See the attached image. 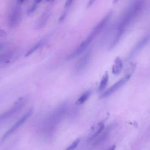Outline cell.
Listing matches in <instances>:
<instances>
[{
	"instance_id": "277c9868",
	"label": "cell",
	"mask_w": 150,
	"mask_h": 150,
	"mask_svg": "<svg viewBox=\"0 0 150 150\" xmlns=\"http://www.w3.org/2000/svg\"><path fill=\"white\" fill-rule=\"evenodd\" d=\"M25 102V99L24 97H21L19 98L17 101L14 104V105L11 107L9 109L4 112L0 114V124H2L4 121L9 118L11 117L16 114L19 111L22 107L23 106Z\"/></svg>"
},
{
	"instance_id": "4fadbf2b",
	"label": "cell",
	"mask_w": 150,
	"mask_h": 150,
	"mask_svg": "<svg viewBox=\"0 0 150 150\" xmlns=\"http://www.w3.org/2000/svg\"><path fill=\"white\" fill-rule=\"evenodd\" d=\"M108 81V74L107 71H105L100 80V83L98 88V90L99 91H102L104 90V88L106 87L107 85Z\"/></svg>"
},
{
	"instance_id": "9c48e42d",
	"label": "cell",
	"mask_w": 150,
	"mask_h": 150,
	"mask_svg": "<svg viewBox=\"0 0 150 150\" xmlns=\"http://www.w3.org/2000/svg\"><path fill=\"white\" fill-rule=\"evenodd\" d=\"M149 34L148 33L145 36H144L143 38H142L133 47L132 50H131V52L129 53L128 59L129 60L132 57H134L142 49H143L149 42Z\"/></svg>"
},
{
	"instance_id": "52a82bcc",
	"label": "cell",
	"mask_w": 150,
	"mask_h": 150,
	"mask_svg": "<svg viewBox=\"0 0 150 150\" xmlns=\"http://www.w3.org/2000/svg\"><path fill=\"white\" fill-rule=\"evenodd\" d=\"M93 39L94 38H93L91 36L88 35L87 36V38L86 39H84L76 47V49H74L71 53L68 54V56L66 57V59L67 60H71V59L79 56L81 54H82L86 50V49L88 47V46H89L90 43L92 42Z\"/></svg>"
},
{
	"instance_id": "30bf717a",
	"label": "cell",
	"mask_w": 150,
	"mask_h": 150,
	"mask_svg": "<svg viewBox=\"0 0 150 150\" xmlns=\"http://www.w3.org/2000/svg\"><path fill=\"white\" fill-rule=\"evenodd\" d=\"M51 12L50 10L47 9L45 11L39 18L38 21L36 22L35 28L36 29H40L45 26L46 23H47L50 16Z\"/></svg>"
},
{
	"instance_id": "603a6c76",
	"label": "cell",
	"mask_w": 150,
	"mask_h": 150,
	"mask_svg": "<svg viewBox=\"0 0 150 150\" xmlns=\"http://www.w3.org/2000/svg\"><path fill=\"white\" fill-rule=\"evenodd\" d=\"M42 1V0H35L33 4H35L36 5H38Z\"/></svg>"
},
{
	"instance_id": "3957f363",
	"label": "cell",
	"mask_w": 150,
	"mask_h": 150,
	"mask_svg": "<svg viewBox=\"0 0 150 150\" xmlns=\"http://www.w3.org/2000/svg\"><path fill=\"white\" fill-rule=\"evenodd\" d=\"M22 11L21 5H16L11 9L8 16V24L11 28H16L21 22Z\"/></svg>"
},
{
	"instance_id": "484cf974",
	"label": "cell",
	"mask_w": 150,
	"mask_h": 150,
	"mask_svg": "<svg viewBox=\"0 0 150 150\" xmlns=\"http://www.w3.org/2000/svg\"><path fill=\"white\" fill-rule=\"evenodd\" d=\"M118 1H119V0H113V3H114V4H116L117 2H118Z\"/></svg>"
},
{
	"instance_id": "7c38bea8",
	"label": "cell",
	"mask_w": 150,
	"mask_h": 150,
	"mask_svg": "<svg viewBox=\"0 0 150 150\" xmlns=\"http://www.w3.org/2000/svg\"><path fill=\"white\" fill-rule=\"evenodd\" d=\"M45 39H42L40 41H39L38 42H37L36 44H35L32 47H31L28 50V52L25 54V56L26 57L29 56L31 55L32 54H33V53H35L36 51H37L39 49H40L45 44Z\"/></svg>"
},
{
	"instance_id": "e0dca14e",
	"label": "cell",
	"mask_w": 150,
	"mask_h": 150,
	"mask_svg": "<svg viewBox=\"0 0 150 150\" xmlns=\"http://www.w3.org/2000/svg\"><path fill=\"white\" fill-rule=\"evenodd\" d=\"M37 6H38V5H35V4H33L30 6V8L28 9L27 14H28V15H31L35 11V10H36V8H37Z\"/></svg>"
},
{
	"instance_id": "ba28073f",
	"label": "cell",
	"mask_w": 150,
	"mask_h": 150,
	"mask_svg": "<svg viewBox=\"0 0 150 150\" xmlns=\"http://www.w3.org/2000/svg\"><path fill=\"white\" fill-rule=\"evenodd\" d=\"M113 12L110 11L108 12L101 20L96 25V26L93 29L89 35V36H91L93 38H94L97 35H98L104 28L108 22L110 21V18L112 15Z\"/></svg>"
},
{
	"instance_id": "d6986e66",
	"label": "cell",
	"mask_w": 150,
	"mask_h": 150,
	"mask_svg": "<svg viewBox=\"0 0 150 150\" xmlns=\"http://www.w3.org/2000/svg\"><path fill=\"white\" fill-rule=\"evenodd\" d=\"M96 1V0H89L88 2H87V7L88 8V7H90V6H91V5L94 4V2Z\"/></svg>"
},
{
	"instance_id": "8992f818",
	"label": "cell",
	"mask_w": 150,
	"mask_h": 150,
	"mask_svg": "<svg viewBox=\"0 0 150 150\" xmlns=\"http://www.w3.org/2000/svg\"><path fill=\"white\" fill-rule=\"evenodd\" d=\"M91 50H89L79 60L74 69V73L75 75H80L84 72L91 60Z\"/></svg>"
},
{
	"instance_id": "44dd1931",
	"label": "cell",
	"mask_w": 150,
	"mask_h": 150,
	"mask_svg": "<svg viewBox=\"0 0 150 150\" xmlns=\"http://www.w3.org/2000/svg\"><path fill=\"white\" fill-rule=\"evenodd\" d=\"M26 0H17V4L19 5H21L23 4Z\"/></svg>"
},
{
	"instance_id": "cb8c5ba5",
	"label": "cell",
	"mask_w": 150,
	"mask_h": 150,
	"mask_svg": "<svg viewBox=\"0 0 150 150\" xmlns=\"http://www.w3.org/2000/svg\"><path fill=\"white\" fill-rule=\"evenodd\" d=\"M115 147H116L115 145H112L111 147H110L107 150H115Z\"/></svg>"
},
{
	"instance_id": "d4e9b609",
	"label": "cell",
	"mask_w": 150,
	"mask_h": 150,
	"mask_svg": "<svg viewBox=\"0 0 150 150\" xmlns=\"http://www.w3.org/2000/svg\"><path fill=\"white\" fill-rule=\"evenodd\" d=\"M54 0H46V2H53Z\"/></svg>"
},
{
	"instance_id": "6da1fadb",
	"label": "cell",
	"mask_w": 150,
	"mask_h": 150,
	"mask_svg": "<svg viewBox=\"0 0 150 150\" xmlns=\"http://www.w3.org/2000/svg\"><path fill=\"white\" fill-rule=\"evenodd\" d=\"M146 4V0H134L120 17L117 25V31L124 33L126 29L140 15Z\"/></svg>"
},
{
	"instance_id": "8fae6325",
	"label": "cell",
	"mask_w": 150,
	"mask_h": 150,
	"mask_svg": "<svg viewBox=\"0 0 150 150\" xmlns=\"http://www.w3.org/2000/svg\"><path fill=\"white\" fill-rule=\"evenodd\" d=\"M123 67V63L120 57H116L114 60V64L112 66V73L117 75L120 73Z\"/></svg>"
},
{
	"instance_id": "5b68a950",
	"label": "cell",
	"mask_w": 150,
	"mask_h": 150,
	"mask_svg": "<svg viewBox=\"0 0 150 150\" xmlns=\"http://www.w3.org/2000/svg\"><path fill=\"white\" fill-rule=\"evenodd\" d=\"M132 74L129 73H125V76L120 79L118 81L115 82L113 85H112L110 87H109L107 90H105L100 96L101 98H104L109 97L117 90H118L121 87H122L131 78Z\"/></svg>"
},
{
	"instance_id": "5bb4252c",
	"label": "cell",
	"mask_w": 150,
	"mask_h": 150,
	"mask_svg": "<svg viewBox=\"0 0 150 150\" xmlns=\"http://www.w3.org/2000/svg\"><path fill=\"white\" fill-rule=\"evenodd\" d=\"M91 91H87L86 92H84L77 100L76 104L77 105H81L83 104H84L87 100L88 98L90 97V95H91Z\"/></svg>"
},
{
	"instance_id": "ffe728a7",
	"label": "cell",
	"mask_w": 150,
	"mask_h": 150,
	"mask_svg": "<svg viewBox=\"0 0 150 150\" xmlns=\"http://www.w3.org/2000/svg\"><path fill=\"white\" fill-rule=\"evenodd\" d=\"M6 43H0V50L4 49L6 47Z\"/></svg>"
},
{
	"instance_id": "7a4b0ae2",
	"label": "cell",
	"mask_w": 150,
	"mask_h": 150,
	"mask_svg": "<svg viewBox=\"0 0 150 150\" xmlns=\"http://www.w3.org/2000/svg\"><path fill=\"white\" fill-rule=\"evenodd\" d=\"M33 112L32 109H29L24 115H23L11 127L8 129L1 138L0 143L2 144L8 138H9L13 132H15L22 124L28 120Z\"/></svg>"
},
{
	"instance_id": "2e32d148",
	"label": "cell",
	"mask_w": 150,
	"mask_h": 150,
	"mask_svg": "<svg viewBox=\"0 0 150 150\" xmlns=\"http://www.w3.org/2000/svg\"><path fill=\"white\" fill-rule=\"evenodd\" d=\"M80 142V139L77 138L74 140L65 150H74L78 146Z\"/></svg>"
},
{
	"instance_id": "7402d4cb",
	"label": "cell",
	"mask_w": 150,
	"mask_h": 150,
	"mask_svg": "<svg viewBox=\"0 0 150 150\" xmlns=\"http://www.w3.org/2000/svg\"><path fill=\"white\" fill-rule=\"evenodd\" d=\"M5 35H6L5 32L4 30H2V29H0V37H2V36H3Z\"/></svg>"
},
{
	"instance_id": "9a60e30c",
	"label": "cell",
	"mask_w": 150,
	"mask_h": 150,
	"mask_svg": "<svg viewBox=\"0 0 150 150\" xmlns=\"http://www.w3.org/2000/svg\"><path fill=\"white\" fill-rule=\"evenodd\" d=\"M13 55V53L12 52H8L0 55V63H3V62H6L7 61H9L10 59H11V58H12Z\"/></svg>"
},
{
	"instance_id": "ac0fdd59",
	"label": "cell",
	"mask_w": 150,
	"mask_h": 150,
	"mask_svg": "<svg viewBox=\"0 0 150 150\" xmlns=\"http://www.w3.org/2000/svg\"><path fill=\"white\" fill-rule=\"evenodd\" d=\"M73 2V0H66L65 2V4H64L65 8H69L71 6V5L72 4Z\"/></svg>"
}]
</instances>
